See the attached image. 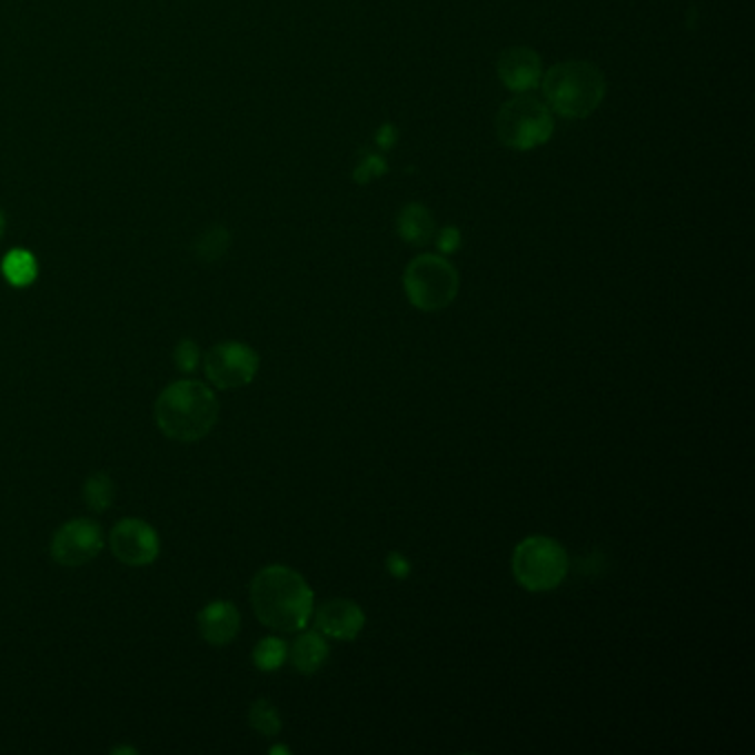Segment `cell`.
Returning a JSON list of instances; mask_svg holds the SVG:
<instances>
[{
    "instance_id": "9c48e42d",
    "label": "cell",
    "mask_w": 755,
    "mask_h": 755,
    "mask_svg": "<svg viewBox=\"0 0 755 755\" xmlns=\"http://www.w3.org/2000/svg\"><path fill=\"white\" fill-rule=\"evenodd\" d=\"M109 547L120 563L145 567L158 558L160 536L149 523L140 518H125L113 525L109 534Z\"/></svg>"
},
{
    "instance_id": "d4e9b609",
    "label": "cell",
    "mask_w": 755,
    "mask_h": 755,
    "mask_svg": "<svg viewBox=\"0 0 755 755\" xmlns=\"http://www.w3.org/2000/svg\"><path fill=\"white\" fill-rule=\"evenodd\" d=\"M2 229H4V220H2V216H0V234H2Z\"/></svg>"
},
{
    "instance_id": "8fae6325",
    "label": "cell",
    "mask_w": 755,
    "mask_h": 755,
    "mask_svg": "<svg viewBox=\"0 0 755 755\" xmlns=\"http://www.w3.org/2000/svg\"><path fill=\"white\" fill-rule=\"evenodd\" d=\"M540 58L527 47L505 49L499 58V78L509 91L525 93L540 82Z\"/></svg>"
},
{
    "instance_id": "ffe728a7",
    "label": "cell",
    "mask_w": 755,
    "mask_h": 755,
    "mask_svg": "<svg viewBox=\"0 0 755 755\" xmlns=\"http://www.w3.org/2000/svg\"><path fill=\"white\" fill-rule=\"evenodd\" d=\"M386 569H388L395 578H399V580H406V578L410 576V572H413L410 560H408L401 552H390V554H388V558H386Z\"/></svg>"
},
{
    "instance_id": "52a82bcc",
    "label": "cell",
    "mask_w": 755,
    "mask_h": 755,
    "mask_svg": "<svg viewBox=\"0 0 755 755\" xmlns=\"http://www.w3.org/2000/svg\"><path fill=\"white\" fill-rule=\"evenodd\" d=\"M259 370V355L240 341L213 346L205 357V372L220 390L249 386Z\"/></svg>"
},
{
    "instance_id": "cb8c5ba5",
    "label": "cell",
    "mask_w": 755,
    "mask_h": 755,
    "mask_svg": "<svg viewBox=\"0 0 755 755\" xmlns=\"http://www.w3.org/2000/svg\"><path fill=\"white\" fill-rule=\"evenodd\" d=\"M270 754H288V749H284V747H275V749H270Z\"/></svg>"
},
{
    "instance_id": "9a60e30c",
    "label": "cell",
    "mask_w": 755,
    "mask_h": 755,
    "mask_svg": "<svg viewBox=\"0 0 755 755\" xmlns=\"http://www.w3.org/2000/svg\"><path fill=\"white\" fill-rule=\"evenodd\" d=\"M2 272L11 286L22 288L36 279L38 264L31 252L16 249V251L7 252V257L2 259Z\"/></svg>"
},
{
    "instance_id": "5bb4252c",
    "label": "cell",
    "mask_w": 755,
    "mask_h": 755,
    "mask_svg": "<svg viewBox=\"0 0 755 755\" xmlns=\"http://www.w3.org/2000/svg\"><path fill=\"white\" fill-rule=\"evenodd\" d=\"M399 236L415 247H424L435 238V220L421 205H408L397 218Z\"/></svg>"
},
{
    "instance_id": "d6986e66",
    "label": "cell",
    "mask_w": 755,
    "mask_h": 755,
    "mask_svg": "<svg viewBox=\"0 0 755 755\" xmlns=\"http://www.w3.org/2000/svg\"><path fill=\"white\" fill-rule=\"evenodd\" d=\"M173 359H176L178 370H182V372H196V368H198V364H200V348H198V344L191 341V339L180 341V344L176 346V350H173Z\"/></svg>"
},
{
    "instance_id": "7c38bea8",
    "label": "cell",
    "mask_w": 755,
    "mask_h": 755,
    "mask_svg": "<svg viewBox=\"0 0 755 755\" xmlns=\"http://www.w3.org/2000/svg\"><path fill=\"white\" fill-rule=\"evenodd\" d=\"M240 623H242L240 612L229 600H216L207 605L198 616V627H200L202 638L216 647H225L231 640H236L240 632Z\"/></svg>"
},
{
    "instance_id": "4fadbf2b",
    "label": "cell",
    "mask_w": 755,
    "mask_h": 755,
    "mask_svg": "<svg viewBox=\"0 0 755 755\" xmlns=\"http://www.w3.org/2000/svg\"><path fill=\"white\" fill-rule=\"evenodd\" d=\"M330 658L328 643L321 632H304L290 647V663L299 674H317Z\"/></svg>"
},
{
    "instance_id": "5b68a950",
    "label": "cell",
    "mask_w": 755,
    "mask_h": 755,
    "mask_svg": "<svg viewBox=\"0 0 755 755\" xmlns=\"http://www.w3.org/2000/svg\"><path fill=\"white\" fill-rule=\"evenodd\" d=\"M404 286L410 304L424 312H437L448 308L459 292L457 268L439 255L415 257L406 272Z\"/></svg>"
},
{
    "instance_id": "8992f818",
    "label": "cell",
    "mask_w": 755,
    "mask_h": 755,
    "mask_svg": "<svg viewBox=\"0 0 755 755\" xmlns=\"http://www.w3.org/2000/svg\"><path fill=\"white\" fill-rule=\"evenodd\" d=\"M554 118L549 107L527 93L505 102L497 116V133L505 147L529 151L552 138Z\"/></svg>"
},
{
    "instance_id": "ba28073f",
    "label": "cell",
    "mask_w": 755,
    "mask_h": 755,
    "mask_svg": "<svg viewBox=\"0 0 755 755\" xmlns=\"http://www.w3.org/2000/svg\"><path fill=\"white\" fill-rule=\"evenodd\" d=\"M105 547L102 527L91 518H73L58 527L51 538V558L64 567H80L93 560Z\"/></svg>"
},
{
    "instance_id": "6da1fadb",
    "label": "cell",
    "mask_w": 755,
    "mask_h": 755,
    "mask_svg": "<svg viewBox=\"0 0 755 755\" xmlns=\"http://www.w3.org/2000/svg\"><path fill=\"white\" fill-rule=\"evenodd\" d=\"M251 605L259 623L275 632H301L315 605V594L306 578L286 565H268L255 574Z\"/></svg>"
},
{
    "instance_id": "44dd1931",
    "label": "cell",
    "mask_w": 755,
    "mask_h": 755,
    "mask_svg": "<svg viewBox=\"0 0 755 755\" xmlns=\"http://www.w3.org/2000/svg\"><path fill=\"white\" fill-rule=\"evenodd\" d=\"M384 171H386V167H384V162L379 158H368V162H361V167L355 173V178H357V182H368L372 176H379Z\"/></svg>"
},
{
    "instance_id": "30bf717a",
    "label": "cell",
    "mask_w": 755,
    "mask_h": 755,
    "mask_svg": "<svg viewBox=\"0 0 755 755\" xmlns=\"http://www.w3.org/2000/svg\"><path fill=\"white\" fill-rule=\"evenodd\" d=\"M366 625L364 609L348 598H332L317 607L315 627L335 640H355Z\"/></svg>"
},
{
    "instance_id": "2e32d148",
    "label": "cell",
    "mask_w": 755,
    "mask_h": 755,
    "mask_svg": "<svg viewBox=\"0 0 755 755\" xmlns=\"http://www.w3.org/2000/svg\"><path fill=\"white\" fill-rule=\"evenodd\" d=\"M288 658V645L281 638L266 636L252 649V663L259 672H277Z\"/></svg>"
},
{
    "instance_id": "e0dca14e",
    "label": "cell",
    "mask_w": 755,
    "mask_h": 755,
    "mask_svg": "<svg viewBox=\"0 0 755 755\" xmlns=\"http://www.w3.org/2000/svg\"><path fill=\"white\" fill-rule=\"evenodd\" d=\"M249 725L257 734L272 738L281 732V716L275 709V705H270V701H255L249 709Z\"/></svg>"
},
{
    "instance_id": "603a6c76",
    "label": "cell",
    "mask_w": 755,
    "mask_h": 755,
    "mask_svg": "<svg viewBox=\"0 0 755 755\" xmlns=\"http://www.w3.org/2000/svg\"><path fill=\"white\" fill-rule=\"evenodd\" d=\"M395 138H397V131L393 129V125H386V127L381 129V133H379L381 147H390V145L395 142Z\"/></svg>"
},
{
    "instance_id": "3957f363",
    "label": "cell",
    "mask_w": 755,
    "mask_h": 755,
    "mask_svg": "<svg viewBox=\"0 0 755 755\" xmlns=\"http://www.w3.org/2000/svg\"><path fill=\"white\" fill-rule=\"evenodd\" d=\"M547 107L563 118H585L598 109L605 98V78L592 62H560L543 78Z\"/></svg>"
},
{
    "instance_id": "ac0fdd59",
    "label": "cell",
    "mask_w": 755,
    "mask_h": 755,
    "mask_svg": "<svg viewBox=\"0 0 755 755\" xmlns=\"http://www.w3.org/2000/svg\"><path fill=\"white\" fill-rule=\"evenodd\" d=\"M85 504L89 505L93 511H105L113 504V481L105 473H96L87 479L85 484Z\"/></svg>"
},
{
    "instance_id": "277c9868",
    "label": "cell",
    "mask_w": 755,
    "mask_h": 755,
    "mask_svg": "<svg viewBox=\"0 0 755 755\" xmlns=\"http://www.w3.org/2000/svg\"><path fill=\"white\" fill-rule=\"evenodd\" d=\"M511 572L516 583L527 592H549L565 580L569 556L565 547L549 536H527L511 554Z\"/></svg>"
},
{
    "instance_id": "7a4b0ae2",
    "label": "cell",
    "mask_w": 755,
    "mask_h": 755,
    "mask_svg": "<svg viewBox=\"0 0 755 755\" xmlns=\"http://www.w3.org/2000/svg\"><path fill=\"white\" fill-rule=\"evenodd\" d=\"M220 401L200 381H176L156 401V424L173 441L193 444L205 439L218 424Z\"/></svg>"
},
{
    "instance_id": "7402d4cb",
    "label": "cell",
    "mask_w": 755,
    "mask_h": 755,
    "mask_svg": "<svg viewBox=\"0 0 755 755\" xmlns=\"http://www.w3.org/2000/svg\"><path fill=\"white\" fill-rule=\"evenodd\" d=\"M437 247L444 252H455L461 247V236L457 229H444L437 236Z\"/></svg>"
}]
</instances>
